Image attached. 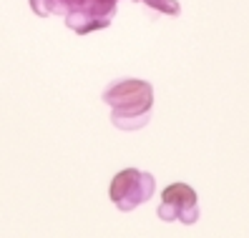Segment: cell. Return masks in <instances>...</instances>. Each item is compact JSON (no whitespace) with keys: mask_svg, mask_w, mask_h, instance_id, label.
Here are the masks:
<instances>
[{"mask_svg":"<svg viewBox=\"0 0 249 238\" xmlns=\"http://www.w3.org/2000/svg\"><path fill=\"white\" fill-rule=\"evenodd\" d=\"M104 100L113 108L111 121L121 130H139L149 123L154 91L146 80H116L104 93Z\"/></svg>","mask_w":249,"mask_h":238,"instance_id":"1","label":"cell"},{"mask_svg":"<svg viewBox=\"0 0 249 238\" xmlns=\"http://www.w3.org/2000/svg\"><path fill=\"white\" fill-rule=\"evenodd\" d=\"M156 190V181L151 173L139 168H124L121 173L113 175L108 196L116 203L119 211H134L136 206L146 203Z\"/></svg>","mask_w":249,"mask_h":238,"instance_id":"2","label":"cell"},{"mask_svg":"<svg viewBox=\"0 0 249 238\" xmlns=\"http://www.w3.org/2000/svg\"><path fill=\"white\" fill-rule=\"evenodd\" d=\"M161 221H181L184 226H194L199 221V198L196 190L186 183H171L161 193V206L156 208Z\"/></svg>","mask_w":249,"mask_h":238,"instance_id":"3","label":"cell"}]
</instances>
